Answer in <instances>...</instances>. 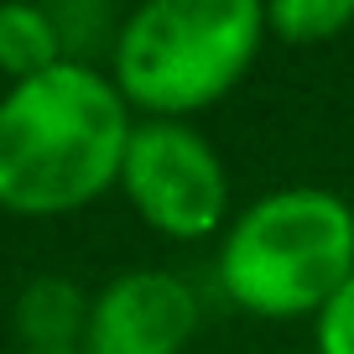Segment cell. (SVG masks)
<instances>
[{"label":"cell","instance_id":"cell-10","mask_svg":"<svg viewBox=\"0 0 354 354\" xmlns=\"http://www.w3.org/2000/svg\"><path fill=\"white\" fill-rule=\"evenodd\" d=\"M26 354H37V349H26ZM73 354H78V349H73Z\"/></svg>","mask_w":354,"mask_h":354},{"label":"cell","instance_id":"cell-4","mask_svg":"<svg viewBox=\"0 0 354 354\" xmlns=\"http://www.w3.org/2000/svg\"><path fill=\"white\" fill-rule=\"evenodd\" d=\"M120 183L146 224L177 240H198L230 209L224 162L198 131L177 120H146L131 131Z\"/></svg>","mask_w":354,"mask_h":354},{"label":"cell","instance_id":"cell-2","mask_svg":"<svg viewBox=\"0 0 354 354\" xmlns=\"http://www.w3.org/2000/svg\"><path fill=\"white\" fill-rule=\"evenodd\" d=\"M354 277V209L323 188H281L234 219L219 250L230 302L261 318L323 313Z\"/></svg>","mask_w":354,"mask_h":354},{"label":"cell","instance_id":"cell-9","mask_svg":"<svg viewBox=\"0 0 354 354\" xmlns=\"http://www.w3.org/2000/svg\"><path fill=\"white\" fill-rule=\"evenodd\" d=\"M318 354H354V277L318 313Z\"/></svg>","mask_w":354,"mask_h":354},{"label":"cell","instance_id":"cell-5","mask_svg":"<svg viewBox=\"0 0 354 354\" xmlns=\"http://www.w3.org/2000/svg\"><path fill=\"white\" fill-rule=\"evenodd\" d=\"M198 328V297L172 271H125L88 308V354H183Z\"/></svg>","mask_w":354,"mask_h":354},{"label":"cell","instance_id":"cell-1","mask_svg":"<svg viewBox=\"0 0 354 354\" xmlns=\"http://www.w3.org/2000/svg\"><path fill=\"white\" fill-rule=\"evenodd\" d=\"M136 125L110 78L57 63L0 100V203L16 214H63L104 193L125 167Z\"/></svg>","mask_w":354,"mask_h":354},{"label":"cell","instance_id":"cell-6","mask_svg":"<svg viewBox=\"0 0 354 354\" xmlns=\"http://www.w3.org/2000/svg\"><path fill=\"white\" fill-rule=\"evenodd\" d=\"M16 328L26 333V344L37 354H73V339L88 333V308L73 281L37 277L16 302Z\"/></svg>","mask_w":354,"mask_h":354},{"label":"cell","instance_id":"cell-3","mask_svg":"<svg viewBox=\"0 0 354 354\" xmlns=\"http://www.w3.org/2000/svg\"><path fill=\"white\" fill-rule=\"evenodd\" d=\"M266 37L255 0H151L120 26L115 73L120 94L162 120L214 104L240 84Z\"/></svg>","mask_w":354,"mask_h":354},{"label":"cell","instance_id":"cell-8","mask_svg":"<svg viewBox=\"0 0 354 354\" xmlns=\"http://www.w3.org/2000/svg\"><path fill=\"white\" fill-rule=\"evenodd\" d=\"M349 21H354V0H277V6H266V32L287 37L297 47L333 42Z\"/></svg>","mask_w":354,"mask_h":354},{"label":"cell","instance_id":"cell-7","mask_svg":"<svg viewBox=\"0 0 354 354\" xmlns=\"http://www.w3.org/2000/svg\"><path fill=\"white\" fill-rule=\"evenodd\" d=\"M63 63V32L42 6H0V68L16 73V84Z\"/></svg>","mask_w":354,"mask_h":354}]
</instances>
